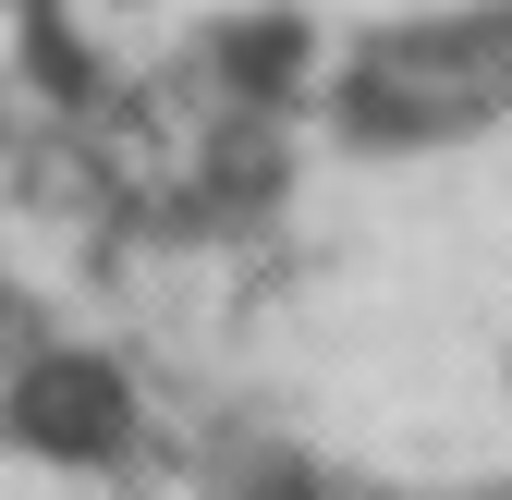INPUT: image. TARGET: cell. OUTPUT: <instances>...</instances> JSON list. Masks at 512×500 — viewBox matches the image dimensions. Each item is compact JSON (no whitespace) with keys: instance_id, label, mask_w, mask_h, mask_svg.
Returning <instances> with one entry per match:
<instances>
[{"instance_id":"6da1fadb","label":"cell","mask_w":512,"mask_h":500,"mask_svg":"<svg viewBox=\"0 0 512 500\" xmlns=\"http://www.w3.org/2000/svg\"><path fill=\"white\" fill-rule=\"evenodd\" d=\"M244 500H512V13L354 61L183 318Z\"/></svg>"},{"instance_id":"7a4b0ae2","label":"cell","mask_w":512,"mask_h":500,"mask_svg":"<svg viewBox=\"0 0 512 500\" xmlns=\"http://www.w3.org/2000/svg\"><path fill=\"white\" fill-rule=\"evenodd\" d=\"M49 208V147H37V74L13 49V0H0V330L25 318V257Z\"/></svg>"}]
</instances>
